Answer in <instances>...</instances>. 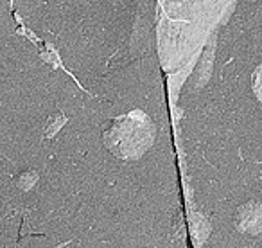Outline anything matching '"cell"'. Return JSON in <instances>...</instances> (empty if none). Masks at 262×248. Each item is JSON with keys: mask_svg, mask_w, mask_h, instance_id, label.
Segmentation results:
<instances>
[{"mask_svg": "<svg viewBox=\"0 0 262 248\" xmlns=\"http://www.w3.org/2000/svg\"><path fill=\"white\" fill-rule=\"evenodd\" d=\"M155 124L142 110L108 120L102 130V144L120 160H137L155 142Z\"/></svg>", "mask_w": 262, "mask_h": 248, "instance_id": "6da1fadb", "label": "cell"}, {"mask_svg": "<svg viewBox=\"0 0 262 248\" xmlns=\"http://www.w3.org/2000/svg\"><path fill=\"white\" fill-rule=\"evenodd\" d=\"M233 226L244 236H258L262 232V203L250 200L233 214Z\"/></svg>", "mask_w": 262, "mask_h": 248, "instance_id": "7a4b0ae2", "label": "cell"}, {"mask_svg": "<svg viewBox=\"0 0 262 248\" xmlns=\"http://www.w3.org/2000/svg\"><path fill=\"white\" fill-rule=\"evenodd\" d=\"M67 120H69V117H67L63 112L52 113V115L49 117L47 120H45L43 139H47V140H52V139H54V137L59 133V130H61L63 126L67 124Z\"/></svg>", "mask_w": 262, "mask_h": 248, "instance_id": "3957f363", "label": "cell"}, {"mask_svg": "<svg viewBox=\"0 0 262 248\" xmlns=\"http://www.w3.org/2000/svg\"><path fill=\"white\" fill-rule=\"evenodd\" d=\"M38 180H40V175H38L36 169H26V171H22V173H18V175H16L15 183H16V187H18L20 191L27 193V191H31L34 185H36Z\"/></svg>", "mask_w": 262, "mask_h": 248, "instance_id": "277c9868", "label": "cell"}, {"mask_svg": "<svg viewBox=\"0 0 262 248\" xmlns=\"http://www.w3.org/2000/svg\"><path fill=\"white\" fill-rule=\"evenodd\" d=\"M253 94H255V97L262 102V63L253 72Z\"/></svg>", "mask_w": 262, "mask_h": 248, "instance_id": "5b68a950", "label": "cell"}]
</instances>
